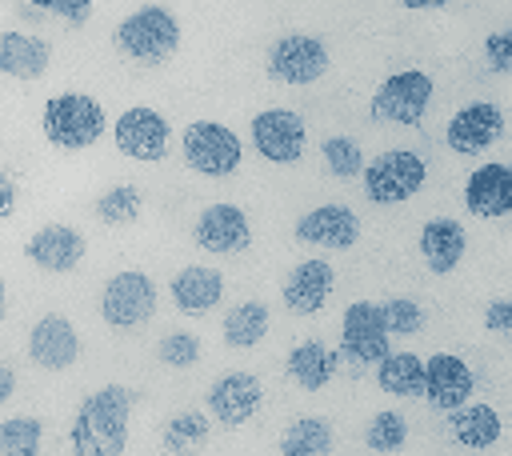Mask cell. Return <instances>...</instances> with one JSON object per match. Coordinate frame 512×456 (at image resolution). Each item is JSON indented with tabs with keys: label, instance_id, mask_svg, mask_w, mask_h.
Wrapping results in <instances>:
<instances>
[{
	"label": "cell",
	"instance_id": "cell-1",
	"mask_svg": "<svg viewBox=\"0 0 512 456\" xmlns=\"http://www.w3.org/2000/svg\"><path fill=\"white\" fill-rule=\"evenodd\" d=\"M128 412H132V392L124 384H104L88 392L68 428L72 456H124Z\"/></svg>",
	"mask_w": 512,
	"mask_h": 456
},
{
	"label": "cell",
	"instance_id": "cell-2",
	"mask_svg": "<svg viewBox=\"0 0 512 456\" xmlns=\"http://www.w3.org/2000/svg\"><path fill=\"white\" fill-rule=\"evenodd\" d=\"M40 128H44L48 144H56L64 152H80V148H88V144L100 140V132H104V108L88 92H56L44 104Z\"/></svg>",
	"mask_w": 512,
	"mask_h": 456
},
{
	"label": "cell",
	"instance_id": "cell-3",
	"mask_svg": "<svg viewBox=\"0 0 512 456\" xmlns=\"http://www.w3.org/2000/svg\"><path fill=\"white\" fill-rule=\"evenodd\" d=\"M180 24L164 4H144L116 24V48L140 64H160L176 52Z\"/></svg>",
	"mask_w": 512,
	"mask_h": 456
},
{
	"label": "cell",
	"instance_id": "cell-4",
	"mask_svg": "<svg viewBox=\"0 0 512 456\" xmlns=\"http://www.w3.org/2000/svg\"><path fill=\"white\" fill-rule=\"evenodd\" d=\"M360 176H364V192L372 204H400L424 188L428 164L408 148H388V152L364 160Z\"/></svg>",
	"mask_w": 512,
	"mask_h": 456
},
{
	"label": "cell",
	"instance_id": "cell-5",
	"mask_svg": "<svg viewBox=\"0 0 512 456\" xmlns=\"http://www.w3.org/2000/svg\"><path fill=\"white\" fill-rule=\"evenodd\" d=\"M180 148H184L188 168L200 172V176H232L244 160L240 136L228 124H216V120H192L180 136Z\"/></svg>",
	"mask_w": 512,
	"mask_h": 456
},
{
	"label": "cell",
	"instance_id": "cell-6",
	"mask_svg": "<svg viewBox=\"0 0 512 456\" xmlns=\"http://www.w3.org/2000/svg\"><path fill=\"white\" fill-rule=\"evenodd\" d=\"M152 312H156V284H152V276L140 272V268L116 272V276L104 284V292H100V316H104L112 328L132 332V328L148 324Z\"/></svg>",
	"mask_w": 512,
	"mask_h": 456
},
{
	"label": "cell",
	"instance_id": "cell-7",
	"mask_svg": "<svg viewBox=\"0 0 512 456\" xmlns=\"http://www.w3.org/2000/svg\"><path fill=\"white\" fill-rule=\"evenodd\" d=\"M268 76L280 84H312L328 72V44L312 32H288L268 44Z\"/></svg>",
	"mask_w": 512,
	"mask_h": 456
},
{
	"label": "cell",
	"instance_id": "cell-8",
	"mask_svg": "<svg viewBox=\"0 0 512 456\" xmlns=\"http://www.w3.org/2000/svg\"><path fill=\"white\" fill-rule=\"evenodd\" d=\"M432 100V76L420 68L392 72L376 92H372V116L388 124H420Z\"/></svg>",
	"mask_w": 512,
	"mask_h": 456
},
{
	"label": "cell",
	"instance_id": "cell-9",
	"mask_svg": "<svg viewBox=\"0 0 512 456\" xmlns=\"http://www.w3.org/2000/svg\"><path fill=\"white\" fill-rule=\"evenodd\" d=\"M112 140L124 156L132 160H164L168 156V144H172V128L168 120L148 108V104H136V108H124L120 120L112 124Z\"/></svg>",
	"mask_w": 512,
	"mask_h": 456
},
{
	"label": "cell",
	"instance_id": "cell-10",
	"mask_svg": "<svg viewBox=\"0 0 512 456\" xmlns=\"http://www.w3.org/2000/svg\"><path fill=\"white\" fill-rule=\"evenodd\" d=\"M388 332H384V316L380 304L372 300H352L344 308V332H340V356H348L352 364H380L388 356Z\"/></svg>",
	"mask_w": 512,
	"mask_h": 456
},
{
	"label": "cell",
	"instance_id": "cell-11",
	"mask_svg": "<svg viewBox=\"0 0 512 456\" xmlns=\"http://www.w3.org/2000/svg\"><path fill=\"white\" fill-rule=\"evenodd\" d=\"M252 144L272 164H296L304 156V120L292 108H264L252 116Z\"/></svg>",
	"mask_w": 512,
	"mask_h": 456
},
{
	"label": "cell",
	"instance_id": "cell-12",
	"mask_svg": "<svg viewBox=\"0 0 512 456\" xmlns=\"http://www.w3.org/2000/svg\"><path fill=\"white\" fill-rule=\"evenodd\" d=\"M192 240L212 252V256H232V252H244L252 244V224L244 216L240 204H208L196 224H192Z\"/></svg>",
	"mask_w": 512,
	"mask_h": 456
},
{
	"label": "cell",
	"instance_id": "cell-13",
	"mask_svg": "<svg viewBox=\"0 0 512 456\" xmlns=\"http://www.w3.org/2000/svg\"><path fill=\"white\" fill-rule=\"evenodd\" d=\"M28 356H32V364H40V368H48V372L72 368L76 356H80V336H76L72 320L60 316V312L40 316V320L28 328Z\"/></svg>",
	"mask_w": 512,
	"mask_h": 456
},
{
	"label": "cell",
	"instance_id": "cell-14",
	"mask_svg": "<svg viewBox=\"0 0 512 456\" xmlns=\"http://www.w3.org/2000/svg\"><path fill=\"white\" fill-rule=\"evenodd\" d=\"M500 132H504V112L492 100H472L456 108V116L448 120V148L460 156H476L488 144H496Z\"/></svg>",
	"mask_w": 512,
	"mask_h": 456
},
{
	"label": "cell",
	"instance_id": "cell-15",
	"mask_svg": "<svg viewBox=\"0 0 512 456\" xmlns=\"http://www.w3.org/2000/svg\"><path fill=\"white\" fill-rule=\"evenodd\" d=\"M260 400H264V392L252 372H224L208 384V412L224 428H240L244 420H252Z\"/></svg>",
	"mask_w": 512,
	"mask_h": 456
},
{
	"label": "cell",
	"instance_id": "cell-16",
	"mask_svg": "<svg viewBox=\"0 0 512 456\" xmlns=\"http://www.w3.org/2000/svg\"><path fill=\"white\" fill-rule=\"evenodd\" d=\"M424 396L440 412L464 408L472 396V368L452 352H436L432 360H424Z\"/></svg>",
	"mask_w": 512,
	"mask_h": 456
},
{
	"label": "cell",
	"instance_id": "cell-17",
	"mask_svg": "<svg viewBox=\"0 0 512 456\" xmlns=\"http://www.w3.org/2000/svg\"><path fill=\"white\" fill-rule=\"evenodd\" d=\"M296 240L316 248H352L360 240V216L344 204H320L296 220Z\"/></svg>",
	"mask_w": 512,
	"mask_h": 456
},
{
	"label": "cell",
	"instance_id": "cell-18",
	"mask_svg": "<svg viewBox=\"0 0 512 456\" xmlns=\"http://www.w3.org/2000/svg\"><path fill=\"white\" fill-rule=\"evenodd\" d=\"M464 204H468L472 216H484V220L508 216L512 212V172H508V164H500V160L480 164L464 184Z\"/></svg>",
	"mask_w": 512,
	"mask_h": 456
},
{
	"label": "cell",
	"instance_id": "cell-19",
	"mask_svg": "<svg viewBox=\"0 0 512 456\" xmlns=\"http://www.w3.org/2000/svg\"><path fill=\"white\" fill-rule=\"evenodd\" d=\"M24 256L44 272H72L84 260V236L72 224H44L28 236Z\"/></svg>",
	"mask_w": 512,
	"mask_h": 456
},
{
	"label": "cell",
	"instance_id": "cell-20",
	"mask_svg": "<svg viewBox=\"0 0 512 456\" xmlns=\"http://www.w3.org/2000/svg\"><path fill=\"white\" fill-rule=\"evenodd\" d=\"M332 288H336V268L328 260H300L284 280V304L296 316H312L328 304Z\"/></svg>",
	"mask_w": 512,
	"mask_h": 456
},
{
	"label": "cell",
	"instance_id": "cell-21",
	"mask_svg": "<svg viewBox=\"0 0 512 456\" xmlns=\"http://www.w3.org/2000/svg\"><path fill=\"white\" fill-rule=\"evenodd\" d=\"M168 296H172V304H176L184 316L212 312V308L224 300V276H220V268L188 264V268H180V272L172 276Z\"/></svg>",
	"mask_w": 512,
	"mask_h": 456
},
{
	"label": "cell",
	"instance_id": "cell-22",
	"mask_svg": "<svg viewBox=\"0 0 512 456\" xmlns=\"http://www.w3.org/2000/svg\"><path fill=\"white\" fill-rule=\"evenodd\" d=\"M464 248H468V232H464L460 220H452V216L424 220V228H420V256H424V264L432 272H440V276L452 272L464 260Z\"/></svg>",
	"mask_w": 512,
	"mask_h": 456
},
{
	"label": "cell",
	"instance_id": "cell-23",
	"mask_svg": "<svg viewBox=\"0 0 512 456\" xmlns=\"http://www.w3.org/2000/svg\"><path fill=\"white\" fill-rule=\"evenodd\" d=\"M52 60V48L40 36L28 32H0V76H16V80H40L44 68Z\"/></svg>",
	"mask_w": 512,
	"mask_h": 456
},
{
	"label": "cell",
	"instance_id": "cell-24",
	"mask_svg": "<svg viewBox=\"0 0 512 456\" xmlns=\"http://www.w3.org/2000/svg\"><path fill=\"white\" fill-rule=\"evenodd\" d=\"M336 352L320 340H300L292 352H288V376L292 384H300L304 392H320L332 376H336Z\"/></svg>",
	"mask_w": 512,
	"mask_h": 456
},
{
	"label": "cell",
	"instance_id": "cell-25",
	"mask_svg": "<svg viewBox=\"0 0 512 456\" xmlns=\"http://www.w3.org/2000/svg\"><path fill=\"white\" fill-rule=\"evenodd\" d=\"M448 428H452V440H456L460 448H472V452L492 448V444L500 440V432H504L500 412H496L492 404H464V408H456Z\"/></svg>",
	"mask_w": 512,
	"mask_h": 456
},
{
	"label": "cell",
	"instance_id": "cell-26",
	"mask_svg": "<svg viewBox=\"0 0 512 456\" xmlns=\"http://www.w3.org/2000/svg\"><path fill=\"white\" fill-rule=\"evenodd\" d=\"M336 444V432L324 416H296L280 432V452L284 456H328Z\"/></svg>",
	"mask_w": 512,
	"mask_h": 456
},
{
	"label": "cell",
	"instance_id": "cell-27",
	"mask_svg": "<svg viewBox=\"0 0 512 456\" xmlns=\"http://www.w3.org/2000/svg\"><path fill=\"white\" fill-rule=\"evenodd\" d=\"M376 380L392 396H420L424 392V360L416 352H388L376 368Z\"/></svg>",
	"mask_w": 512,
	"mask_h": 456
},
{
	"label": "cell",
	"instance_id": "cell-28",
	"mask_svg": "<svg viewBox=\"0 0 512 456\" xmlns=\"http://www.w3.org/2000/svg\"><path fill=\"white\" fill-rule=\"evenodd\" d=\"M268 332V308L260 300H240L224 312V340L232 348H256Z\"/></svg>",
	"mask_w": 512,
	"mask_h": 456
},
{
	"label": "cell",
	"instance_id": "cell-29",
	"mask_svg": "<svg viewBox=\"0 0 512 456\" xmlns=\"http://www.w3.org/2000/svg\"><path fill=\"white\" fill-rule=\"evenodd\" d=\"M208 432H212V424H208L204 412H196V408L176 412V416H168V424H164V448H168L172 456H192V452H200V448L208 444Z\"/></svg>",
	"mask_w": 512,
	"mask_h": 456
},
{
	"label": "cell",
	"instance_id": "cell-30",
	"mask_svg": "<svg viewBox=\"0 0 512 456\" xmlns=\"http://www.w3.org/2000/svg\"><path fill=\"white\" fill-rule=\"evenodd\" d=\"M44 444V424L36 416H8L0 424V456H36Z\"/></svg>",
	"mask_w": 512,
	"mask_h": 456
},
{
	"label": "cell",
	"instance_id": "cell-31",
	"mask_svg": "<svg viewBox=\"0 0 512 456\" xmlns=\"http://www.w3.org/2000/svg\"><path fill=\"white\" fill-rule=\"evenodd\" d=\"M364 444H368L372 452H400V448L408 444V420H404L396 408L376 412V416L368 420V428H364Z\"/></svg>",
	"mask_w": 512,
	"mask_h": 456
},
{
	"label": "cell",
	"instance_id": "cell-32",
	"mask_svg": "<svg viewBox=\"0 0 512 456\" xmlns=\"http://www.w3.org/2000/svg\"><path fill=\"white\" fill-rule=\"evenodd\" d=\"M140 216V188L136 184H116L96 200V220L104 224H132Z\"/></svg>",
	"mask_w": 512,
	"mask_h": 456
},
{
	"label": "cell",
	"instance_id": "cell-33",
	"mask_svg": "<svg viewBox=\"0 0 512 456\" xmlns=\"http://www.w3.org/2000/svg\"><path fill=\"white\" fill-rule=\"evenodd\" d=\"M380 316H384V332L388 336H416L424 328V308L412 300V296H392L380 304Z\"/></svg>",
	"mask_w": 512,
	"mask_h": 456
},
{
	"label": "cell",
	"instance_id": "cell-34",
	"mask_svg": "<svg viewBox=\"0 0 512 456\" xmlns=\"http://www.w3.org/2000/svg\"><path fill=\"white\" fill-rule=\"evenodd\" d=\"M320 152H324V164L332 176H360V168H364V152L352 136H328L320 144Z\"/></svg>",
	"mask_w": 512,
	"mask_h": 456
},
{
	"label": "cell",
	"instance_id": "cell-35",
	"mask_svg": "<svg viewBox=\"0 0 512 456\" xmlns=\"http://www.w3.org/2000/svg\"><path fill=\"white\" fill-rule=\"evenodd\" d=\"M156 356L168 364V368H192L200 360V336L196 332H168L156 348Z\"/></svg>",
	"mask_w": 512,
	"mask_h": 456
},
{
	"label": "cell",
	"instance_id": "cell-36",
	"mask_svg": "<svg viewBox=\"0 0 512 456\" xmlns=\"http://www.w3.org/2000/svg\"><path fill=\"white\" fill-rule=\"evenodd\" d=\"M484 56L492 72H508L512 68V32H492L484 40Z\"/></svg>",
	"mask_w": 512,
	"mask_h": 456
},
{
	"label": "cell",
	"instance_id": "cell-37",
	"mask_svg": "<svg viewBox=\"0 0 512 456\" xmlns=\"http://www.w3.org/2000/svg\"><path fill=\"white\" fill-rule=\"evenodd\" d=\"M484 328L496 332V336L512 332V300H492V304L484 308Z\"/></svg>",
	"mask_w": 512,
	"mask_h": 456
},
{
	"label": "cell",
	"instance_id": "cell-38",
	"mask_svg": "<svg viewBox=\"0 0 512 456\" xmlns=\"http://www.w3.org/2000/svg\"><path fill=\"white\" fill-rule=\"evenodd\" d=\"M44 8L56 12V16H64L68 24H84L88 12H92V0H52V4H44Z\"/></svg>",
	"mask_w": 512,
	"mask_h": 456
},
{
	"label": "cell",
	"instance_id": "cell-39",
	"mask_svg": "<svg viewBox=\"0 0 512 456\" xmlns=\"http://www.w3.org/2000/svg\"><path fill=\"white\" fill-rule=\"evenodd\" d=\"M12 212H16V184H12V176L0 164V220H8Z\"/></svg>",
	"mask_w": 512,
	"mask_h": 456
},
{
	"label": "cell",
	"instance_id": "cell-40",
	"mask_svg": "<svg viewBox=\"0 0 512 456\" xmlns=\"http://www.w3.org/2000/svg\"><path fill=\"white\" fill-rule=\"evenodd\" d=\"M12 392H16V372L8 364H0V404H8Z\"/></svg>",
	"mask_w": 512,
	"mask_h": 456
},
{
	"label": "cell",
	"instance_id": "cell-41",
	"mask_svg": "<svg viewBox=\"0 0 512 456\" xmlns=\"http://www.w3.org/2000/svg\"><path fill=\"white\" fill-rule=\"evenodd\" d=\"M440 4H444V0H404V8H412V12H416V8H440Z\"/></svg>",
	"mask_w": 512,
	"mask_h": 456
},
{
	"label": "cell",
	"instance_id": "cell-42",
	"mask_svg": "<svg viewBox=\"0 0 512 456\" xmlns=\"http://www.w3.org/2000/svg\"><path fill=\"white\" fill-rule=\"evenodd\" d=\"M0 316H4V280H0Z\"/></svg>",
	"mask_w": 512,
	"mask_h": 456
}]
</instances>
